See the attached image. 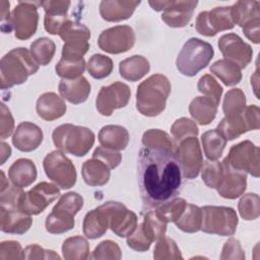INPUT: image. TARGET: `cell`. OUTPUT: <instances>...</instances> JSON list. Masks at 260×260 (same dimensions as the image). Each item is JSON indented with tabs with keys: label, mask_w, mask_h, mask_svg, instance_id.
I'll return each mask as SVG.
<instances>
[{
	"label": "cell",
	"mask_w": 260,
	"mask_h": 260,
	"mask_svg": "<svg viewBox=\"0 0 260 260\" xmlns=\"http://www.w3.org/2000/svg\"><path fill=\"white\" fill-rule=\"evenodd\" d=\"M137 179L143 208H156L177 197L182 188V170L174 150L142 147Z\"/></svg>",
	"instance_id": "cell-1"
},
{
	"label": "cell",
	"mask_w": 260,
	"mask_h": 260,
	"mask_svg": "<svg viewBox=\"0 0 260 260\" xmlns=\"http://www.w3.org/2000/svg\"><path fill=\"white\" fill-rule=\"evenodd\" d=\"M39 70V64L30 51L15 48L5 54L0 61V86L2 89L21 84Z\"/></svg>",
	"instance_id": "cell-2"
},
{
	"label": "cell",
	"mask_w": 260,
	"mask_h": 260,
	"mask_svg": "<svg viewBox=\"0 0 260 260\" xmlns=\"http://www.w3.org/2000/svg\"><path fill=\"white\" fill-rule=\"evenodd\" d=\"M171 82L162 74H153L142 81L136 90V108L144 116L155 117L165 109L171 93Z\"/></svg>",
	"instance_id": "cell-3"
},
{
	"label": "cell",
	"mask_w": 260,
	"mask_h": 260,
	"mask_svg": "<svg viewBox=\"0 0 260 260\" xmlns=\"http://www.w3.org/2000/svg\"><path fill=\"white\" fill-rule=\"evenodd\" d=\"M52 138L59 150L75 156H83L92 147L95 137L89 128L62 124L54 129Z\"/></svg>",
	"instance_id": "cell-4"
},
{
	"label": "cell",
	"mask_w": 260,
	"mask_h": 260,
	"mask_svg": "<svg viewBox=\"0 0 260 260\" xmlns=\"http://www.w3.org/2000/svg\"><path fill=\"white\" fill-rule=\"evenodd\" d=\"M212 46L200 39H189L181 49L176 60L179 72L185 76H195L200 70L205 68L213 58Z\"/></svg>",
	"instance_id": "cell-5"
},
{
	"label": "cell",
	"mask_w": 260,
	"mask_h": 260,
	"mask_svg": "<svg viewBox=\"0 0 260 260\" xmlns=\"http://www.w3.org/2000/svg\"><path fill=\"white\" fill-rule=\"evenodd\" d=\"M201 231L218 236H233L238 225V215L234 208L206 205L201 208Z\"/></svg>",
	"instance_id": "cell-6"
},
{
	"label": "cell",
	"mask_w": 260,
	"mask_h": 260,
	"mask_svg": "<svg viewBox=\"0 0 260 260\" xmlns=\"http://www.w3.org/2000/svg\"><path fill=\"white\" fill-rule=\"evenodd\" d=\"M47 177L61 189H70L76 183L77 174L71 159L63 151L54 150L48 153L43 161Z\"/></svg>",
	"instance_id": "cell-7"
},
{
	"label": "cell",
	"mask_w": 260,
	"mask_h": 260,
	"mask_svg": "<svg viewBox=\"0 0 260 260\" xmlns=\"http://www.w3.org/2000/svg\"><path fill=\"white\" fill-rule=\"evenodd\" d=\"M259 114L260 110L256 105L245 107L240 115L232 118L224 117L221 119L215 130L225 140H234L248 131L259 129Z\"/></svg>",
	"instance_id": "cell-8"
},
{
	"label": "cell",
	"mask_w": 260,
	"mask_h": 260,
	"mask_svg": "<svg viewBox=\"0 0 260 260\" xmlns=\"http://www.w3.org/2000/svg\"><path fill=\"white\" fill-rule=\"evenodd\" d=\"M60 195L57 185L41 182L29 191L23 192L18 202V209L28 215H38Z\"/></svg>",
	"instance_id": "cell-9"
},
{
	"label": "cell",
	"mask_w": 260,
	"mask_h": 260,
	"mask_svg": "<svg viewBox=\"0 0 260 260\" xmlns=\"http://www.w3.org/2000/svg\"><path fill=\"white\" fill-rule=\"evenodd\" d=\"M259 155V147L250 140H244L231 147L224 160L231 168L243 173H249L257 178L260 175Z\"/></svg>",
	"instance_id": "cell-10"
},
{
	"label": "cell",
	"mask_w": 260,
	"mask_h": 260,
	"mask_svg": "<svg viewBox=\"0 0 260 260\" xmlns=\"http://www.w3.org/2000/svg\"><path fill=\"white\" fill-rule=\"evenodd\" d=\"M41 2L18 1L11 13V26L14 36L18 40H27L32 37L38 28L39 13L38 6Z\"/></svg>",
	"instance_id": "cell-11"
},
{
	"label": "cell",
	"mask_w": 260,
	"mask_h": 260,
	"mask_svg": "<svg viewBox=\"0 0 260 260\" xmlns=\"http://www.w3.org/2000/svg\"><path fill=\"white\" fill-rule=\"evenodd\" d=\"M149 5L155 11H164L161 19L171 27H183L187 25L198 1H149Z\"/></svg>",
	"instance_id": "cell-12"
},
{
	"label": "cell",
	"mask_w": 260,
	"mask_h": 260,
	"mask_svg": "<svg viewBox=\"0 0 260 260\" xmlns=\"http://www.w3.org/2000/svg\"><path fill=\"white\" fill-rule=\"evenodd\" d=\"M181 166L182 175L186 179L196 178L203 166V156L196 136L183 139L174 150Z\"/></svg>",
	"instance_id": "cell-13"
},
{
	"label": "cell",
	"mask_w": 260,
	"mask_h": 260,
	"mask_svg": "<svg viewBox=\"0 0 260 260\" xmlns=\"http://www.w3.org/2000/svg\"><path fill=\"white\" fill-rule=\"evenodd\" d=\"M131 96V90L126 83L116 81L108 86H102L96 100L95 108L103 116H111L117 109L127 106Z\"/></svg>",
	"instance_id": "cell-14"
},
{
	"label": "cell",
	"mask_w": 260,
	"mask_h": 260,
	"mask_svg": "<svg viewBox=\"0 0 260 260\" xmlns=\"http://www.w3.org/2000/svg\"><path fill=\"white\" fill-rule=\"evenodd\" d=\"M234 26L231 6L214 7L209 11H202L196 18V30L206 37H213L217 32L232 29Z\"/></svg>",
	"instance_id": "cell-15"
},
{
	"label": "cell",
	"mask_w": 260,
	"mask_h": 260,
	"mask_svg": "<svg viewBox=\"0 0 260 260\" xmlns=\"http://www.w3.org/2000/svg\"><path fill=\"white\" fill-rule=\"evenodd\" d=\"M135 44V32L129 25H116L103 30L98 39L101 50L110 54L129 51Z\"/></svg>",
	"instance_id": "cell-16"
},
{
	"label": "cell",
	"mask_w": 260,
	"mask_h": 260,
	"mask_svg": "<svg viewBox=\"0 0 260 260\" xmlns=\"http://www.w3.org/2000/svg\"><path fill=\"white\" fill-rule=\"evenodd\" d=\"M217 45L224 59L234 62L241 69L245 68L252 60L253 50L251 46L234 32L221 36Z\"/></svg>",
	"instance_id": "cell-17"
},
{
	"label": "cell",
	"mask_w": 260,
	"mask_h": 260,
	"mask_svg": "<svg viewBox=\"0 0 260 260\" xmlns=\"http://www.w3.org/2000/svg\"><path fill=\"white\" fill-rule=\"evenodd\" d=\"M223 170L216 186L218 194L226 199H236L244 194L247 187L246 173L231 168L226 161H222Z\"/></svg>",
	"instance_id": "cell-18"
},
{
	"label": "cell",
	"mask_w": 260,
	"mask_h": 260,
	"mask_svg": "<svg viewBox=\"0 0 260 260\" xmlns=\"http://www.w3.org/2000/svg\"><path fill=\"white\" fill-rule=\"evenodd\" d=\"M110 207V228L118 237H128L137 226V215L123 203L108 201Z\"/></svg>",
	"instance_id": "cell-19"
},
{
	"label": "cell",
	"mask_w": 260,
	"mask_h": 260,
	"mask_svg": "<svg viewBox=\"0 0 260 260\" xmlns=\"http://www.w3.org/2000/svg\"><path fill=\"white\" fill-rule=\"evenodd\" d=\"M110 228V207L106 202L99 207L88 211L82 223L83 234L86 238L94 240L104 236Z\"/></svg>",
	"instance_id": "cell-20"
},
{
	"label": "cell",
	"mask_w": 260,
	"mask_h": 260,
	"mask_svg": "<svg viewBox=\"0 0 260 260\" xmlns=\"http://www.w3.org/2000/svg\"><path fill=\"white\" fill-rule=\"evenodd\" d=\"M70 4V1L60 0H49L41 2V6L45 10L44 26L49 34L59 35L62 26L68 20L67 11Z\"/></svg>",
	"instance_id": "cell-21"
},
{
	"label": "cell",
	"mask_w": 260,
	"mask_h": 260,
	"mask_svg": "<svg viewBox=\"0 0 260 260\" xmlns=\"http://www.w3.org/2000/svg\"><path fill=\"white\" fill-rule=\"evenodd\" d=\"M44 138L43 130L31 122H21L12 136L13 145L20 151L29 152L37 149Z\"/></svg>",
	"instance_id": "cell-22"
},
{
	"label": "cell",
	"mask_w": 260,
	"mask_h": 260,
	"mask_svg": "<svg viewBox=\"0 0 260 260\" xmlns=\"http://www.w3.org/2000/svg\"><path fill=\"white\" fill-rule=\"evenodd\" d=\"M0 220L2 232L17 235L26 233L32 223L30 215L22 212L20 209H18V207H8L1 205Z\"/></svg>",
	"instance_id": "cell-23"
},
{
	"label": "cell",
	"mask_w": 260,
	"mask_h": 260,
	"mask_svg": "<svg viewBox=\"0 0 260 260\" xmlns=\"http://www.w3.org/2000/svg\"><path fill=\"white\" fill-rule=\"evenodd\" d=\"M58 89L63 99L73 105H78L87 100L90 93L91 85L84 76L74 79L62 78L59 82Z\"/></svg>",
	"instance_id": "cell-24"
},
{
	"label": "cell",
	"mask_w": 260,
	"mask_h": 260,
	"mask_svg": "<svg viewBox=\"0 0 260 260\" xmlns=\"http://www.w3.org/2000/svg\"><path fill=\"white\" fill-rule=\"evenodd\" d=\"M140 4V1L126 0H106L100 4V14L107 21H121L128 19L133 14L135 8Z\"/></svg>",
	"instance_id": "cell-25"
},
{
	"label": "cell",
	"mask_w": 260,
	"mask_h": 260,
	"mask_svg": "<svg viewBox=\"0 0 260 260\" xmlns=\"http://www.w3.org/2000/svg\"><path fill=\"white\" fill-rule=\"evenodd\" d=\"M37 113L45 121H54L61 118L67 110L62 98L55 92H45L37 101Z\"/></svg>",
	"instance_id": "cell-26"
},
{
	"label": "cell",
	"mask_w": 260,
	"mask_h": 260,
	"mask_svg": "<svg viewBox=\"0 0 260 260\" xmlns=\"http://www.w3.org/2000/svg\"><path fill=\"white\" fill-rule=\"evenodd\" d=\"M37 168L32 160L19 158L15 160L8 170V177L11 183L19 188L31 185L37 179Z\"/></svg>",
	"instance_id": "cell-27"
},
{
	"label": "cell",
	"mask_w": 260,
	"mask_h": 260,
	"mask_svg": "<svg viewBox=\"0 0 260 260\" xmlns=\"http://www.w3.org/2000/svg\"><path fill=\"white\" fill-rule=\"evenodd\" d=\"M128 130L120 125H106L99 132V141L102 146L114 150H123L129 143Z\"/></svg>",
	"instance_id": "cell-28"
},
{
	"label": "cell",
	"mask_w": 260,
	"mask_h": 260,
	"mask_svg": "<svg viewBox=\"0 0 260 260\" xmlns=\"http://www.w3.org/2000/svg\"><path fill=\"white\" fill-rule=\"evenodd\" d=\"M83 181L89 186H104L110 180V169L103 161L91 158L83 162L81 169Z\"/></svg>",
	"instance_id": "cell-29"
},
{
	"label": "cell",
	"mask_w": 260,
	"mask_h": 260,
	"mask_svg": "<svg viewBox=\"0 0 260 260\" xmlns=\"http://www.w3.org/2000/svg\"><path fill=\"white\" fill-rule=\"evenodd\" d=\"M150 70L148 60L141 55H133L119 64L120 75L129 81H137Z\"/></svg>",
	"instance_id": "cell-30"
},
{
	"label": "cell",
	"mask_w": 260,
	"mask_h": 260,
	"mask_svg": "<svg viewBox=\"0 0 260 260\" xmlns=\"http://www.w3.org/2000/svg\"><path fill=\"white\" fill-rule=\"evenodd\" d=\"M189 113L200 125L210 124L217 113V105L209 98L196 96L189 105Z\"/></svg>",
	"instance_id": "cell-31"
},
{
	"label": "cell",
	"mask_w": 260,
	"mask_h": 260,
	"mask_svg": "<svg viewBox=\"0 0 260 260\" xmlns=\"http://www.w3.org/2000/svg\"><path fill=\"white\" fill-rule=\"evenodd\" d=\"M209 70L228 86L236 85L242 79L241 68L234 62L226 59L215 61L210 66Z\"/></svg>",
	"instance_id": "cell-32"
},
{
	"label": "cell",
	"mask_w": 260,
	"mask_h": 260,
	"mask_svg": "<svg viewBox=\"0 0 260 260\" xmlns=\"http://www.w3.org/2000/svg\"><path fill=\"white\" fill-rule=\"evenodd\" d=\"M72 213L53 208L52 212L46 218V230L50 234H63L72 230L75 225V220Z\"/></svg>",
	"instance_id": "cell-33"
},
{
	"label": "cell",
	"mask_w": 260,
	"mask_h": 260,
	"mask_svg": "<svg viewBox=\"0 0 260 260\" xmlns=\"http://www.w3.org/2000/svg\"><path fill=\"white\" fill-rule=\"evenodd\" d=\"M259 7V1L241 0L236 2L233 6H231L232 16L235 24H238L241 27H243L252 19L260 17Z\"/></svg>",
	"instance_id": "cell-34"
},
{
	"label": "cell",
	"mask_w": 260,
	"mask_h": 260,
	"mask_svg": "<svg viewBox=\"0 0 260 260\" xmlns=\"http://www.w3.org/2000/svg\"><path fill=\"white\" fill-rule=\"evenodd\" d=\"M167 223L168 221L156 210H153L145 213L141 226L144 234L151 242H157L166 236Z\"/></svg>",
	"instance_id": "cell-35"
},
{
	"label": "cell",
	"mask_w": 260,
	"mask_h": 260,
	"mask_svg": "<svg viewBox=\"0 0 260 260\" xmlns=\"http://www.w3.org/2000/svg\"><path fill=\"white\" fill-rule=\"evenodd\" d=\"M202 210L199 206L188 203L181 216L174 222L178 229L185 233H196L201 229Z\"/></svg>",
	"instance_id": "cell-36"
},
{
	"label": "cell",
	"mask_w": 260,
	"mask_h": 260,
	"mask_svg": "<svg viewBox=\"0 0 260 260\" xmlns=\"http://www.w3.org/2000/svg\"><path fill=\"white\" fill-rule=\"evenodd\" d=\"M201 142L204 154L208 160L218 159L226 145V140L215 129L204 132L201 136Z\"/></svg>",
	"instance_id": "cell-37"
},
{
	"label": "cell",
	"mask_w": 260,
	"mask_h": 260,
	"mask_svg": "<svg viewBox=\"0 0 260 260\" xmlns=\"http://www.w3.org/2000/svg\"><path fill=\"white\" fill-rule=\"evenodd\" d=\"M62 253L66 260H84L89 257V244L81 236L71 237L63 242Z\"/></svg>",
	"instance_id": "cell-38"
},
{
	"label": "cell",
	"mask_w": 260,
	"mask_h": 260,
	"mask_svg": "<svg viewBox=\"0 0 260 260\" xmlns=\"http://www.w3.org/2000/svg\"><path fill=\"white\" fill-rule=\"evenodd\" d=\"M56 52L55 43L46 37L39 38L30 44V53L39 65H48Z\"/></svg>",
	"instance_id": "cell-39"
},
{
	"label": "cell",
	"mask_w": 260,
	"mask_h": 260,
	"mask_svg": "<svg viewBox=\"0 0 260 260\" xmlns=\"http://www.w3.org/2000/svg\"><path fill=\"white\" fill-rule=\"evenodd\" d=\"M59 36L64 43L88 42L90 39V30L86 25L68 19L62 26Z\"/></svg>",
	"instance_id": "cell-40"
},
{
	"label": "cell",
	"mask_w": 260,
	"mask_h": 260,
	"mask_svg": "<svg viewBox=\"0 0 260 260\" xmlns=\"http://www.w3.org/2000/svg\"><path fill=\"white\" fill-rule=\"evenodd\" d=\"M246 106V96L241 88H233L225 93L222 110L226 118L240 115Z\"/></svg>",
	"instance_id": "cell-41"
},
{
	"label": "cell",
	"mask_w": 260,
	"mask_h": 260,
	"mask_svg": "<svg viewBox=\"0 0 260 260\" xmlns=\"http://www.w3.org/2000/svg\"><path fill=\"white\" fill-rule=\"evenodd\" d=\"M86 67L93 78L103 79L112 73L114 65L110 57L103 54H94L89 58Z\"/></svg>",
	"instance_id": "cell-42"
},
{
	"label": "cell",
	"mask_w": 260,
	"mask_h": 260,
	"mask_svg": "<svg viewBox=\"0 0 260 260\" xmlns=\"http://www.w3.org/2000/svg\"><path fill=\"white\" fill-rule=\"evenodd\" d=\"M85 66L83 58L79 60L61 58V60L56 64L55 70L57 75L64 79H74L82 76Z\"/></svg>",
	"instance_id": "cell-43"
},
{
	"label": "cell",
	"mask_w": 260,
	"mask_h": 260,
	"mask_svg": "<svg viewBox=\"0 0 260 260\" xmlns=\"http://www.w3.org/2000/svg\"><path fill=\"white\" fill-rule=\"evenodd\" d=\"M142 144L150 148H165L175 150L171 137L159 129H149L142 135Z\"/></svg>",
	"instance_id": "cell-44"
},
{
	"label": "cell",
	"mask_w": 260,
	"mask_h": 260,
	"mask_svg": "<svg viewBox=\"0 0 260 260\" xmlns=\"http://www.w3.org/2000/svg\"><path fill=\"white\" fill-rule=\"evenodd\" d=\"M239 212L242 218L246 220H254L260 213V199L256 193L245 194L238 204Z\"/></svg>",
	"instance_id": "cell-45"
},
{
	"label": "cell",
	"mask_w": 260,
	"mask_h": 260,
	"mask_svg": "<svg viewBox=\"0 0 260 260\" xmlns=\"http://www.w3.org/2000/svg\"><path fill=\"white\" fill-rule=\"evenodd\" d=\"M153 258L156 260L183 259V256L176 242L165 236L157 241L153 250Z\"/></svg>",
	"instance_id": "cell-46"
},
{
	"label": "cell",
	"mask_w": 260,
	"mask_h": 260,
	"mask_svg": "<svg viewBox=\"0 0 260 260\" xmlns=\"http://www.w3.org/2000/svg\"><path fill=\"white\" fill-rule=\"evenodd\" d=\"M187 201L180 197H175L174 199L159 205L156 207V211L168 221L175 222L183 213Z\"/></svg>",
	"instance_id": "cell-47"
},
{
	"label": "cell",
	"mask_w": 260,
	"mask_h": 260,
	"mask_svg": "<svg viewBox=\"0 0 260 260\" xmlns=\"http://www.w3.org/2000/svg\"><path fill=\"white\" fill-rule=\"evenodd\" d=\"M197 88L201 93L206 98L211 99L218 106L222 94V87L212 75L205 74L201 76L198 80Z\"/></svg>",
	"instance_id": "cell-48"
},
{
	"label": "cell",
	"mask_w": 260,
	"mask_h": 260,
	"mask_svg": "<svg viewBox=\"0 0 260 260\" xmlns=\"http://www.w3.org/2000/svg\"><path fill=\"white\" fill-rule=\"evenodd\" d=\"M171 133L174 140L179 143L187 137L197 136L198 128L192 120L183 117L174 122L171 127Z\"/></svg>",
	"instance_id": "cell-49"
},
{
	"label": "cell",
	"mask_w": 260,
	"mask_h": 260,
	"mask_svg": "<svg viewBox=\"0 0 260 260\" xmlns=\"http://www.w3.org/2000/svg\"><path fill=\"white\" fill-rule=\"evenodd\" d=\"M223 170L222 161H216V160H207L204 162V166H202V181L205 183V185L211 189H215L217 186V183L219 181V178L221 176Z\"/></svg>",
	"instance_id": "cell-50"
},
{
	"label": "cell",
	"mask_w": 260,
	"mask_h": 260,
	"mask_svg": "<svg viewBox=\"0 0 260 260\" xmlns=\"http://www.w3.org/2000/svg\"><path fill=\"white\" fill-rule=\"evenodd\" d=\"M83 206V198L76 192H68L63 194L53 208L66 210L75 215Z\"/></svg>",
	"instance_id": "cell-51"
},
{
	"label": "cell",
	"mask_w": 260,
	"mask_h": 260,
	"mask_svg": "<svg viewBox=\"0 0 260 260\" xmlns=\"http://www.w3.org/2000/svg\"><path fill=\"white\" fill-rule=\"evenodd\" d=\"M91 257L94 259H121L122 252L116 242L106 240L95 247Z\"/></svg>",
	"instance_id": "cell-52"
},
{
	"label": "cell",
	"mask_w": 260,
	"mask_h": 260,
	"mask_svg": "<svg viewBox=\"0 0 260 260\" xmlns=\"http://www.w3.org/2000/svg\"><path fill=\"white\" fill-rule=\"evenodd\" d=\"M151 241L146 237L144 234L141 223H138L135 230L127 237V245L131 249L138 251V252H144L147 251L150 248Z\"/></svg>",
	"instance_id": "cell-53"
},
{
	"label": "cell",
	"mask_w": 260,
	"mask_h": 260,
	"mask_svg": "<svg viewBox=\"0 0 260 260\" xmlns=\"http://www.w3.org/2000/svg\"><path fill=\"white\" fill-rule=\"evenodd\" d=\"M92 157L103 161L110 170L117 168L122 160L120 152L104 146H98L92 153Z\"/></svg>",
	"instance_id": "cell-54"
},
{
	"label": "cell",
	"mask_w": 260,
	"mask_h": 260,
	"mask_svg": "<svg viewBox=\"0 0 260 260\" xmlns=\"http://www.w3.org/2000/svg\"><path fill=\"white\" fill-rule=\"evenodd\" d=\"M89 49L88 42H71L64 43L62 47V58L79 60L87 53Z\"/></svg>",
	"instance_id": "cell-55"
},
{
	"label": "cell",
	"mask_w": 260,
	"mask_h": 260,
	"mask_svg": "<svg viewBox=\"0 0 260 260\" xmlns=\"http://www.w3.org/2000/svg\"><path fill=\"white\" fill-rule=\"evenodd\" d=\"M22 259H60L52 250H45L37 244L26 246L22 251Z\"/></svg>",
	"instance_id": "cell-56"
},
{
	"label": "cell",
	"mask_w": 260,
	"mask_h": 260,
	"mask_svg": "<svg viewBox=\"0 0 260 260\" xmlns=\"http://www.w3.org/2000/svg\"><path fill=\"white\" fill-rule=\"evenodd\" d=\"M14 130V120L10 110L2 103L0 118V137L2 140L9 137Z\"/></svg>",
	"instance_id": "cell-57"
},
{
	"label": "cell",
	"mask_w": 260,
	"mask_h": 260,
	"mask_svg": "<svg viewBox=\"0 0 260 260\" xmlns=\"http://www.w3.org/2000/svg\"><path fill=\"white\" fill-rule=\"evenodd\" d=\"M22 248L18 242L5 241L0 245V259H22Z\"/></svg>",
	"instance_id": "cell-58"
},
{
	"label": "cell",
	"mask_w": 260,
	"mask_h": 260,
	"mask_svg": "<svg viewBox=\"0 0 260 260\" xmlns=\"http://www.w3.org/2000/svg\"><path fill=\"white\" fill-rule=\"evenodd\" d=\"M220 259H245V253L240 242L234 238L229 239L224 243Z\"/></svg>",
	"instance_id": "cell-59"
},
{
	"label": "cell",
	"mask_w": 260,
	"mask_h": 260,
	"mask_svg": "<svg viewBox=\"0 0 260 260\" xmlns=\"http://www.w3.org/2000/svg\"><path fill=\"white\" fill-rule=\"evenodd\" d=\"M260 17L254 18L251 21H249L247 24H245L243 28V32L245 36L252 41L255 44L260 43Z\"/></svg>",
	"instance_id": "cell-60"
},
{
	"label": "cell",
	"mask_w": 260,
	"mask_h": 260,
	"mask_svg": "<svg viewBox=\"0 0 260 260\" xmlns=\"http://www.w3.org/2000/svg\"><path fill=\"white\" fill-rule=\"evenodd\" d=\"M1 30L5 34H9L12 30V26H11V14L9 12V5L10 3L2 0L1 2Z\"/></svg>",
	"instance_id": "cell-61"
},
{
	"label": "cell",
	"mask_w": 260,
	"mask_h": 260,
	"mask_svg": "<svg viewBox=\"0 0 260 260\" xmlns=\"http://www.w3.org/2000/svg\"><path fill=\"white\" fill-rule=\"evenodd\" d=\"M11 154V148L10 146L5 143L4 141L1 142V165H3L5 162V160L10 156Z\"/></svg>",
	"instance_id": "cell-62"
}]
</instances>
